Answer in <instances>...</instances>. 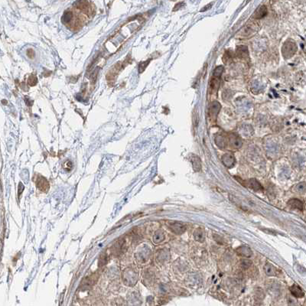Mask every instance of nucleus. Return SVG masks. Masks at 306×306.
Here are the masks:
<instances>
[{
  "mask_svg": "<svg viewBox=\"0 0 306 306\" xmlns=\"http://www.w3.org/2000/svg\"><path fill=\"white\" fill-rule=\"evenodd\" d=\"M194 237H195V240H197V241L200 242V243H203L205 240V234H204V230L202 228L197 229L195 231V233H194Z\"/></svg>",
  "mask_w": 306,
  "mask_h": 306,
  "instance_id": "obj_16",
  "label": "nucleus"
},
{
  "mask_svg": "<svg viewBox=\"0 0 306 306\" xmlns=\"http://www.w3.org/2000/svg\"><path fill=\"white\" fill-rule=\"evenodd\" d=\"M223 61H224V63L225 64H228L231 63V61H233V53L230 51H227V52L224 53V57H223Z\"/></svg>",
  "mask_w": 306,
  "mask_h": 306,
  "instance_id": "obj_20",
  "label": "nucleus"
},
{
  "mask_svg": "<svg viewBox=\"0 0 306 306\" xmlns=\"http://www.w3.org/2000/svg\"><path fill=\"white\" fill-rule=\"evenodd\" d=\"M295 190H296V192L300 194L305 193L306 192V184L305 182H301V183L298 184L296 187H295Z\"/></svg>",
  "mask_w": 306,
  "mask_h": 306,
  "instance_id": "obj_22",
  "label": "nucleus"
},
{
  "mask_svg": "<svg viewBox=\"0 0 306 306\" xmlns=\"http://www.w3.org/2000/svg\"><path fill=\"white\" fill-rule=\"evenodd\" d=\"M246 186L249 187V188L253 189V190L256 191V192H263V187L262 186L261 184L257 179H255V178L249 179L248 181H246Z\"/></svg>",
  "mask_w": 306,
  "mask_h": 306,
  "instance_id": "obj_7",
  "label": "nucleus"
},
{
  "mask_svg": "<svg viewBox=\"0 0 306 306\" xmlns=\"http://www.w3.org/2000/svg\"><path fill=\"white\" fill-rule=\"evenodd\" d=\"M185 2H178V3H177L176 5H174V8L173 9V11L174 12H175V11H178V9H180L182 6H184L185 5Z\"/></svg>",
  "mask_w": 306,
  "mask_h": 306,
  "instance_id": "obj_27",
  "label": "nucleus"
},
{
  "mask_svg": "<svg viewBox=\"0 0 306 306\" xmlns=\"http://www.w3.org/2000/svg\"><path fill=\"white\" fill-rule=\"evenodd\" d=\"M224 70V67H223V66H218V67H217L214 70V72H213V77L221 78V76H222Z\"/></svg>",
  "mask_w": 306,
  "mask_h": 306,
  "instance_id": "obj_21",
  "label": "nucleus"
},
{
  "mask_svg": "<svg viewBox=\"0 0 306 306\" xmlns=\"http://www.w3.org/2000/svg\"><path fill=\"white\" fill-rule=\"evenodd\" d=\"M221 109V103L218 102V101H213L211 102L209 106V110H208V116L209 118L211 121L214 122L217 120V116L219 113L220 110Z\"/></svg>",
  "mask_w": 306,
  "mask_h": 306,
  "instance_id": "obj_2",
  "label": "nucleus"
},
{
  "mask_svg": "<svg viewBox=\"0 0 306 306\" xmlns=\"http://www.w3.org/2000/svg\"><path fill=\"white\" fill-rule=\"evenodd\" d=\"M191 162H192L194 171H196V172H198V171L201 170V159L199 158V156L192 154V156H191Z\"/></svg>",
  "mask_w": 306,
  "mask_h": 306,
  "instance_id": "obj_12",
  "label": "nucleus"
},
{
  "mask_svg": "<svg viewBox=\"0 0 306 306\" xmlns=\"http://www.w3.org/2000/svg\"><path fill=\"white\" fill-rule=\"evenodd\" d=\"M27 55H28L29 58H34V55H35V54H34V51H33L32 49H28V52H27Z\"/></svg>",
  "mask_w": 306,
  "mask_h": 306,
  "instance_id": "obj_28",
  "label": "nucleus"
},
{
  "mask_svg": "<svg viewBox=\"0 0 306 306\" xmlns=\"http://www.w3.org/2000/svg\"><path fill=\"white\" fill-rule=\"evenodd\" d=\"M213 5V3H210V4H208V5H206L205 7H204V8H202L201 9V12H205V11H207V9H210V7H211V5Z\"/></svg>",
  "mask_w": 306,
  "mask_h": 306,
  "instance_id": "obj_29",
  "label": "nucleus"
},
{
  "mask_svg": "<svg viewBox=\"0 0 306 306\" xmlns=\"http://www.w3.org/2000/svg\"><path fill=\"white\" fill-rule=\"evenodd\" d=\"M222 162L226 167L232 168L235 165V156L232 152H227L221 157Z\"/></svg>",
  "mask_w": 306,
  "mask_h": 306,
  "instance_id": "obj_5",
  "label": "nucleus"
},
{
  "mask_svg": "<svg viewBox=\"0 0 306 306\" xmlns=\"http://www.w3.org/2000/svg\"><path fill=\"white\" fill-rule=\"evenodd\" d=\"M221 78H219V77H215L212 76V78L209 83V87H210V91L211 94L213 93L217 94L220 87V84H221Z\"/></svg>",
  "mask_w": 306,
  "mask_h": 306,
  "instance_id": "obj_11",
  "label": "nucleus"
},
{
  "mask_svg": "<svg viewBox=\"0 0 306 306\" xmlns=\"http://www.w3.org/2000/svg\"><path fill=\"white\" fill-rule=\"evenodd\" d=\"M198 121H199L198 112L194 111V113H193V124H194V126L196 127L198 125Z\"/></svg>",
  "mask_w": 306,
  "mask_h": 306,
  "instance_id": "obj_24",
  "label": "nucleus"
},
{
  "mask_svg": "<svg viewBox=\"0 0 306 306\" xmlns=\"http://www.w3.org/2000/svg\"><path fill=\"white\" fill-rule=\"evenodd\" d=\"M164 239H165V235H164V233H163V232L161 230H159L156 233V234H155V236H154V238H153V241H154V243H160V242L163 241V240H164Z\"/></svg>",
  "mask_w": 306,
  "mask_h": 306,
  "instance_id": "obj_19",
  "label": "nucleus"
},
{
  "mask_svg": "<svg viewBox=\"0 0 306 306\" xmlns=\"http://www.w3.org/2000/svg\"><path fill=\"white\" fill-rule=\"evenodd\" d=\"M227 139L228 145L233 149H239L243 145L242 139L236 133H230V135H228Z\"/></svg>",
  "mask_w": 306,
  "mask_h": 306,
  "instance_id": "obj_3",
  "label": "nucleus"
},
{
  "mask_svg": "<svg viewBox=\"0 0 306 306\" xmlns=\"http://www.w3.org/2000/svg\"><path fill=\"white\" fill-rule=\"evenodd\" d=\"M236 253H238V255L241 256V257H250L253 254V252H252L251 249L247 246H239L236 249Z\"/></svg>",
  "mask_w": 306,
  "mask_h": 306,
  "instance_id": "obj_14",
  "label": "nucleus"
},
{
  "mask_svg": "<svg viewBox=\"0 0 306 306\" xmlns=\"http://www.w3.org/2000/svg\"><path fill=\"white\" fill-rule=\"evenodd\" d=\"M257 23H250V24H247L246 25H245L243 28L240 30V31L238 32V34H239L240 36H243L244 38H246L248 36H250L251 34H253V33L256 32L258 29V27H257Z\"/></svg>",
  "mask_w": 306,
  "mask_h": 306,
  "instance_id": "obj_4",
  "label": "nucleus"
},
{
  "mask_svg": "<svg viewBox=\"0 0 306 306\" xmlns=\"http://www.w3.org/2000/svg\"><path fill=\"white\" fill-rule=\"evenodd\" d=\"M253 264V262L250 260H243L240 262V266L241 268H243V269H247L250 268V266Z\"/></svg>",
  "mask_w": 306,
  "mask_h": 306,
  "instance_id": "obj_23",
  "label": "nucleus"
},
{
  "mask_svg": "<svg viewBox=\"0 0 306 306\" xmlns=\"http://www.w3.org/2000/svg\"><path fill=\"white\" fill-rule=\"evenodd\" d=\"M149 62H150V60L142 62V63L139 64V73H142V72L144 71V70L145 69V67H147V65L149 64Z\"/></svg>",
  "mask_w": 306,
  "mask_h": 306,
  "instance_id": "obj_26",
  "label": "nucleus"
},
{
  "mask_svg": "<svg viewBox=\"0 0 306 306\" xmlns=\"http://www.w3.org/2000/svg\"><path fill=\"white\" fill-rule=\"evenodd\" d=\"M169 227L176 234H182L186 230V226L181 222L171 223L169 224Z\"/></svg>",
  "mask_w": 306,
  "mask_h": 306,
  "instance_id": "obj_6",
  "label": "nucleus"
},
{
  "mask_svg": "<svg viewBox=\"0 0 306 306\" xmlns=\"http://www.w3.org/2000/svg\"><path fill=\"white\" fill-rule=\"evenodd\" d=\"M267 12L268 11L266 5H260L259 8H257V10L255 11L253 18L255 19H261L266 16Z\"/></svg>",
  "mask_w": 306,
  "mask_h": 306,
  "instance_id": "obj_13",
  "label": "nucleus"
},
{
  "mask_svg": "<svg viewBox=\"0 0 306 306\" xmlns=\"http://www.w3.org/2000/svg\"><path fill=\"white\" fill-rule=\"evenodd\" d=\"M236 55L239 58L246 59L249 57V52L247 47L245 45H239L236 48Z\"/></svg>",
  "mask_w": 306,
  "mask_h": 306,
  "instance_id": "obj_9",
  "label": "nucleus"
},
{
  "mask_svg": "<svg viewBox=\"0 0 306 306\" xmlns=\"http://www.w3.org/2000/svg\"><path fill=\"white\" fill-rule=\"evenodd\" d=\"M36 185H37V187L38 188V189L41 190V192H46L49 189V183H48V181H47L46 178H45L44 177L40 176L39 178L37 179Z\"/></svg>",
  "mask_w": 306,
  "mask_h": 306,
  "instance_id": "obj_10",
  "label": "nucleus"
},
{
  "mask_svg": "<svg viewBox=\"0 0 306 306\" xmlns=\"http://www.w3.org/2000/svg\"><path fill=\"white\" fill-rule=\"evenodd\" d=\"M216 145L221 149H225L228 145L227 136H225L223 134H219L215 137Z\"/></svg>",
  "mask_w": 306,
  "mask_h": 306,
  "instance_id": "obj_8",
  "label": "nucleus"
},
{
  "mask_svg": "<svg viewBox=\"0 0 306 306\" xmlns=\"http://www.w3.org/2000/svg\"><path fill=\"white\" fill-rule=\"evenodd\" d=\"M37 82H38V81H37V77H35L34 75H31L28 78V84L30 86H34L36 84H37Z\"/></svg>",
  "mask_w": 306,
  "mask_h": 306,
  "instance_id": "obj_25",
  "label": "nucleus"
},
{
  "mask_svg": "<svg viewBox=\"0 0 306 306\" xmlns=\"http://www.w3.org/2000/svg\"><path fill=\"white\" fill-rule=\"evenodd\" d=\"M288 204H289V206H291L293 208H296L300 210H302L303 207H304L303 202L297 198L290 199V200L288 201Z\"/></svg>",
  "mask_w": 306,
  "mask_h": 306,
  "instance_id": "obj_15",
  "label": "nucleus"
},
{
  "mask_svg": "<svg viewBox=\"0 0 306 306\" xmlns=\"http://www.w3.org/2000/svg\"><path fill=\"white\" fill-rule=\"evenodd\" d=\"M296 49H297V47L294 42H292L291 41H286L284 43L282 48V55L285 58H291L296 53Z\"/></svg>",
  "mask_w": 306,
  "mask_h": 306,
  "instance_id": "obj_1",
  "label": "nucleus"
},
{
  "mask_svg": "<svg viewBox=\"0 0 306 306\" xmlns=\"http://www.w3.org/2000/svg\"><path fill=\"white\" fill-rule=\"evenodd\" d=\"M290 291L291 293L296 298H302L305 295L302 289L299 286H297V285H293V286L290 288Z\"/></svg>",
  "mask_w": 306,
  "mask_h": 306,
  "instance_id": "obj_17",
  "label": "nucleus"
},
{
  "mask_svg": "<svg viewBox=\"0 0 306 306\" xmlns=\"http://www.w3.org/2000/svg\"><path fill=\"white\" fill-rule=\"evenodd\" d=\"M264 270H265V272L268 275L274 276V275H278L277 269L275 268V267H274L271 263L266 264L265 266H264Z\"/></svg>",
  "mask_w": 306,
  "mask_h": 306,
  "instance_id": "obj_18",
  "label": "nucleus"
}]
</instances>
